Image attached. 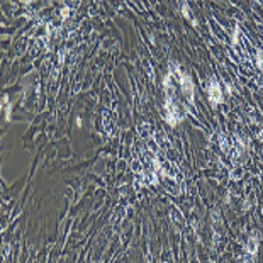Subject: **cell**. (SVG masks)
<instances>
[{
  "label": "cell",
  "mask_w": 263,
  "mask_h": 263,
  "mask_svg": "<svg viewBox=\"0 0 263 263\" xmlns=\"http://www.w3.org/2000/svg\"><path fill=\"white\" fill-rule=\"evenodd\" d=\"M209 98H211L212 104H217V102L223 100V92H221L219 85H217L214 80L209 83Z\"/></svg>",
  "instance_id": "cell-1"
},
{
  "label": "cell",
  "mask_w": 263,
  "mask_h": 263,
  "mask_svg": "<svg viewBox=\"0 0 263 263\" xmlns=\"http://www.w3.org/2000/svg\"><path fill=\"white\" fill-rule=\"evenodd\" d=\"M180 83H182V90H183V93L187 95L188 100H194V88H192V82H190V78H188L187 75H180Z\"/></svg>",
  "instance_id": "cell-2"
},
{
  "label": "cell",
  "mask_w": 263,
  "mask_h": 263,
  "mask_svg": "<svg viewBox=\"0 0 263 263\" xmlns=\"http://www.w3.org/2000/svg\"><path fill=\"white\" fill-rule=\"evenodd\" d=\"M246 248H248V251L251 253V255H255V253H256V250H258L256 239H255V238H250V239H248V246H246Z\"/></svg>",
  "instance_id": "cell-3"
},
{
  "label": "cell",
  "mask_w": 263,
  "mask_h": 263,
  "mask_svg": "<svg viewBox=\"0 0 263 263\" xmlns=\"http://www.w3.org/2000/svg\"><path fill=\"white\" fill-rule=\"evenodd\" d=\"M239 175H241V168H239V170H234V171H233V178H239Z\"/></svg>",
  "instance_id": "cell-4"
}]
</instances>
